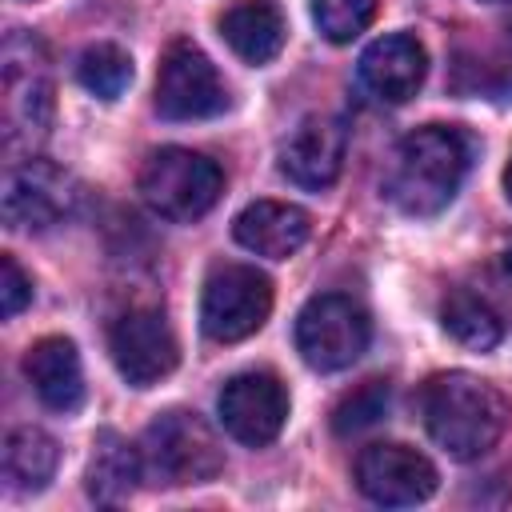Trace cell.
<instances>
[{
	"label": "cell",
	"mask_w": 512,
	"mask_h": 512,
	"mask_svg": "<svg viewBox=\"0 0 512 512\" xmlns=\"http://www.w3.org/2000/svg\"><path fill=\"white\" fill-rule=\"evenodd\" d=\"M468 136L448 124H424L408 132L388 164L384 192L404 216H436L448 208L468 172Z\"/></svg>",
	"instance_id": "obj_2"
},
{
	"label": "cell",
	"mask_w": 512,
	"mask_h": 512,
	"mask_svg": "<svg viewBox=\"0 0 512 512\" xmlns=\"http://www.w3.org/2000/svg\"><path fill=\"white\" fill-rule=\"evenodd\" d=\"M388 384L384 380H364L356 392H348L340 404H336V412H332V428L340 432V436H352V432H364V428H372L384 412H388Z\"/></svg>",
	"instance_id": "obj_23"
},
{
	"label": "cell",
	"mask_w": 512,
	"mask_h": 512,
	"mask_svg": "<svg viewBox=\"0 0 512 512\" xmlns=\"http://www.w3.org/2000/svg\"><path fill=\"white\" fill-rule=\"evenodd\" d=\"M108 352L116 372L132 388H152L176 368V336L160 308H128L108 328Z\"/></svg>",
	"instance_id": "obj_9"
},
{
	"label": "cell",
	"mask_w": 512,
	"mask_h": 512,
	"mask_svg": "<svg viewBox=\"0 0 512 512\" xmlns=\"http://www.w3.org/2000/svg\"><path fill=\"white\" fill-rule=\"evenodd\" d=\"M488 4H500V0H488Z\"/></svg>",
	"instance_id": "obj_26"
},
{
	"label": "cell",
	"mask_w": 512,
	"mask_h": 512,
	"mask_svg": "<svg viewBox=\"0 0 512 512\" xmlns=\"http://www.w3.org/2000/svg\"><path fill=\"white\" fill-rule=\"evenodd\" d=\"M140 464L144 480L160 488H188L220 476L224 448L204 416L172 408L156 416L140 436Z\"/></svg>",
	"instance_id": "obj_3"
},
{
	"label": "cell",
	"mask_w": 512,
	"mask_h": 512,
	"mask_svg": "<svg viewBox=\"0 0 512 512\" xmlns=\"http://www.w3.org/2000/svg\"><path fill=\"white\" fill-rule=\"evenodd\" d=\"M76 204L72 176L48 160H24L4 176V224L16 232H44Z\"/></svg>",
	"instance_id": "obj_11"
},
{
	"label": "cell",
	"mask_w": 512,
	"mask_h": 512,
	"mask_svg": "<svg viewBox=\"0 0 512 512\" xmlns=\"http://www.w3.org/2000/svg\"><path fill=\"white\" fill-rule=\"evenodd\" d=\"M368 336H372L368 312L344 292L312 296L296 316V352L316 372H340L352 360H360Z\"/></svg>",
	"instance_id": "obj_6"
},
{
	"label": "cell",
	"mask_w": 512,
	"mask_h": 512,
	"mask_svg": "<svg viewBox=\"0 0 512 512\" xmlns=\"http://www.w3.org/2000/svg\"><path fill=\"white\" fill-rule=\"evenodd\" d=\"M220 36L244 64H268L284 48V12L272 0H236L220 16Z\"/></svg>",
	"instance_id": "obj_17"
},
{
	"label": "cell",
	"mask_w": 512,
	"mask_h": 512,
	"mask_svg": "<svg viewBox=\"0 0 512 512\" xmlns=\"http://www.w3.org/2000/svg\"><path fill=\"white\" fill-rule=\"evenodd\" d=\"M308 228H312L308 212L284 200H256L232 224L240 248L268 256V260H288L292 252H300L308 240Z\"/></svg>",
	"instance_id": "obj_15"
},
{
	"label": "cell",
	"mask_w": 512,
	"mask_h": 512,
	"mask_svg": "<svg viewBox=\"0 0 512 512\" xmlns=\"http://www.w3.org/2000/svg\"><path fill=\"white\" fill-rule=\"evenodd\" d=\"M60 464V448L40 428H12L4 440V476L20 492H40Z\"/></svg>",
	"instance_id": "obj_19"
},
{
	"label": "cell",
	"mask_w": 512,
	"mask_h": 512,
	"mask_svg": "<svg viewBox=\"0 0 512 512\" xmlns=\"http://www.w3.org/2000/svg\"><path fill=\"white\" fill-rule=\"evenodd\" d=\"M28 300H32V280L24 276L16 256L4 252L0 256V312H4V320H12Z\"/></svg>",
	"instance_id": "obj_24"
},
{
	"label": "cell",
	"mask_w": 512,
	"mask_h": 512,
	"mask_svg": "<svg viewBox=\"0 0 512 512\" xmlns=\"http://www.w3.org/2000/svg\"><path fill=\"white\" fill-rule=\"evenodd\" d=\"M424 76H428V52L408 32L380 36L360 56V84L384 104H404L408 96H416Z\"/></svg>",
	"instance_id": "obj_14"
},
{
	"label": "cell",
	"mask_w": 512,
	"mask_h": 512,
	"mask_svg": "<svg viewBox=\"0 0 512 512\" xmlns=\"http://www.w3.org/2000/svg\"><path fill=\"white\" fill-rule=\"evenodd\" d=\"M356 484L372 504L408 508L436 492V468L424 452L384 440V444H368L356 456Z\"/></svg>",
	"instance_id": "obj_10"
},
{
	"label": "cell",
	"mask_w": 512,
	"mask_h": 512,
	"mask_svg": "<svg viewBox=\"0 0 512 512\" xmlns=\"http://www.w3.org/2000/svg\"><path fill=\"white\" fill-rule=\"evenodd\" d=\"M420 412L428 436L456 460H476L508 428V396L472 372H440L420 392Z\"/></svg>",
	"instance_id": "obj_1"
},
{
	"label": "cell",
	"mask_w": 512,
	"mask_h": 512,
	"mask_svg": "<svg viewBox=\"0 0 512 512\" xmlns=\"http://www.w3.org/2000/svg\"><path fill=\"white\" fill-rule=\"evenodd\" d=\"M228 108V88L216 64L188 40H176L160 56L156 112L164 120H208Z\"/></svg>",
	"instance_id": "obj_8"
},
{
	"label": "cell",
	"mask_w": 512,
	"mask_h": 512,
	"mask_svg": "<svg viewBox=\"0 0 512 512\" xmlns=\"http://www.w3.org/2000/svg\"><path fill=\"white\" fill-rule=\"evenodd\" d=\"M344 156H348V132H344V124L340 120H328V116H308L284 140V148H280V172L292 184L320 192V188L336 184V176L344 168Z\"/></svg>",
	"instance_id": "obj_13"
},
{
	"label": "cell",
	"mask_w": 512,
	"mask_h": 512,
	"mask_svg": "<svg viewBox=\"0 0 512 512\" xmlns=\"http://www.w3.org/2000/svg\"><path fill=\"white\" fill-rule=\"evenodd\" d=\"M24 372L32 392L52 408V412H72L84 400V372H80V352L64 336H44L40 344L28 348Z\"/></svg>",
	"instance_id": "obj_16"
},
{
	"label": "cell",
	"mask_w": 512,
	"mask_h": 512,
	"mask_svg": "<svg viewBox=\"0 0 512 512\" xmlns=\"http://www.w3.org/2000/svg\"><path fill=\"white\" fill-rule=\"evenodd\" d=\"M376 16V0H312V20L324 40L348 44L356 40Z\"/></svg>",
	"instance_id": "obj_22"
},
{
	"label": "cell",
	"mask_w": 512,
	"mask_h": 512,
	"mask_svg": "<svg viewBox=\"0 0 512 512\" xmlns=\"http://www.w3.org/2000/svg\"><path fill=\"white\" fill-rule=\"evenodd\" d=\"M136 480H144L140 448L120 440L116 432H100L92 444V456H88V476H84L88 496L96 504H120L132 496Z\"/></svg>",
	"instance_id": "obj_18"
},
{
	"label": "cell",
	"mask_w": 512,
	"mask_h": 512,
	"mask_svg": "<svg viewBox=\"0 0 512 512\" xmlns=\"http://www.w3.org/2000/svg\"><path fill=\"white\" fill-rule=\"evenodd\" d=\"M504 192H508V200H512V160H508V168H504Z\"/></svg>",
	"instance_id": "obj_25"
},
{
	"label": "cell",
	"mask_w": 512,
	"mask_h": 512,
	"mask_svg": "<svg viewBox=\"0 0 512 512\" xmlns=\"http://www.w3.org/2000/svg\"><path fill=\"white\" fill-rule=\"evenodd\" d=\"M440 324H444V332H448L456 344H464V348H472V352H488V348H496L500 336H504V320L492 312V304H488L484 296H476V292H464V288H456V292L444 300Z\"/></svg>",
	"instance_id": "obj_20"
},
{
	"label": "cell",
	"mask_w": 512,
	"mask_h": 512,
	"mask_svg": "<svg viewBox=\"0 0 512 512\" xmlns=\"http://www.w3.org/2000/svg\"><path fill=\"white\" fill-rule=\"evenodd\" d=\"M76 76L80 84L100 96V100H116L128 84H132V56L120 44H92L80 52L76 60Z\"/></svg>",
	"instance_id": "obj_21"
},
{
	"label": "cell",
	"mask_w": 512,
	"mask_h": 512,
	"mask_svg": "<svg viewBox=\"0 0 512 512\" xmlns=\"http://www.w3.org/2000/svg\"><path fill=\"white\" fill-rule=\"evenodd\" d=\"M140 200L176 224L200 220L224 192V172L212 156L192 148H156L140 168Z\"/></svg>",
	"instance_id": "obj_4"
},
{
	"label": "cell",
	"mask_w": 512,
	"mask_h": 512,
	"mask_svg": "<svg viewBox=\"0 0 512 512\" xmlns=\"http://www.w3.org/2000/svg\"><path fill=\"white\" fill-rule=\"evenodd\" d=\"M272 312V280L252 264H216L200 296V328L216 344L252 336Z\"/></svg>",
	"instance_id": "obj_7"
},
{
	"label": "cell",
	"mask_w": 512,
	"mask_h": 512,
	"mask_svg": "<svg viewBox=\"0 0 512 512\" xmlns=\"http://www.w3.org/2000/svg\"><path fill=\"white\" fill-rule=\"evenodd\" d=\"M220 420L240 444L264 448L288 420V392L272 372H240L220 392Z\"/></svg>",
	"instance_id": "obj_12"
},
{
	"label": "cell",
	"mask_w": 512,
	"mask_h": 512,
	"mask_svg": "<svg viewBox=\"0 0 512 512\" xmlns=\"http://www.w3.org/2000/svg\"><path fill=\"white\" fill-rule=\"evenodd\" d=\"M4 148H32L52 120V80H48V60L44 48L24 36L12 32L4 40Z\"/></svg>",
	"instance_id": "obj_5"
}]
</instances>
